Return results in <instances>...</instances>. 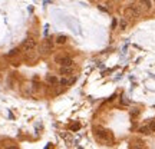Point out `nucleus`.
Wrapping results in <instances>:
<instances>
[{"label": "nucleus", "instance_id": "f257e3e1", "mask_svg": "<svg viewBox=\"0 0 155 149\" xmlns=\"http://www.w3.org/2000/svg\"><path fill=\"white\" fill-rule=\"evenodd\" d=\"M95 136H96V139L101 140V142H111V140H112V133H111L109 130H106V129H99V128H96V129H95Z\"/></svg>", "mask_w": 155, "mask_h": 149}, {"label": "nucleus", "instance_id": "f03ea898", "mask_svg": "<svg viewBox=\"0 0 155 149\" xmlns=\"http://www.w3.org/2000/svg\"><path fill=\"white\" fill-rule=\"evenodd\" d=\"M53 52V40L52 39H46L40 43V55L48 56Z\"/></svg>", "mask_w": 155, "mask_h": 149}, {"label": "nucleus", "instance_id": "7ed1b4c3", "mask_svg": "<svg viewBox=\"0 0 155 149\" xmlns=\"http://www.w3.org/2000/svg\"><path fill=\"white\" fill-rule=\"evenodd\" d=\"M35 47H36V40H35V39H32V37H29V39L23 40V43L20 45V49H22L23 52H26V53L33 52V50H35Z\"/></svg>", "mask_w": 155, "mask_h": 149}, {"label": "nucleus", "instance_id": "20e7f679", "mask_svg": "<svg viewBox=\"0 0 155 149\" xmlns=\"http://www.w3.org/2000/svg\"><path fill=\"white\" fill-rule=\"evenodd\" d=\"M141 9H139V6H131V7H128V9H125V16L126 17H139L141 16Z\"/></svg>", "mask_w": 155, "mask_h": 149}, {"label": "nucleus", "instance_id": "39448f33", "mask_svg": "<svg viewBox=\"0 0 155 149\" xmlns=\"http://www.w3.org/2000/svg\"><path fill=\"white\" fill-rule=\"evenodd\" d=\"M56 62L60 63V66H72L73 65V59L66 57V56H58L56 57Z\"/></svg>", "mask_w": 155, "mask_h": 149}, {"label": "nucleus", "instance_id": "423d86ee", "mask_svg": "<svg viewBox=\"0 0 155 149\" xmlns=\"http://www.w3.org/2000/svg\"><path fill=\"white\" fill-rule=\"evenodd\" d=\"M73 70H75V66L72 65V66H62L60 67V75H63V76H70L72 73H73Z\"/></svg>", "mask_w": 155, "mask_h": 149}, {"label": "nucleus", "instance_id": "0eeeda50", "mask_svg": "<svg viewBox=\"0 0 155 149\" xmlns=\"http://www.w3.org/2000/svg\"><path fill=\"white\" fill-rule=\"evenodd\" d=\"M139 6H142L145 10L151 9V0H139Z\"/></svg>", "mask_w": 155, "mask_h": 149}, {"label": "nucleus", "instance_id": "6e6552de", "mask_svg": "<svg viewBox=\"0 0 155 149\" xmlns=\"http://www.w3.org/2000/svg\"><path fill=\"white\" fill-rule=\"evenodd\" d=\"M66 40H68V37H66V36H59V37L56 39V43L63 45V43H66Z\"/></svg>", "mask_w": 155, "mask_h": 149}, {"label": "nucleus", "instance_id": "1a4fd4ad", "mask_svg": "<svg viewBox=\"0 0 155 149\" xmlns=\"http://www.w3.org/2000/svg\"><path fill=\"white\" fill-rule=\"evenodd\" d=\"M139 132H141V133H149V132H151V128H149V126H144V128L139 129Z\"/></svg>", "mask_w": 155, "mask_h": 149}, {"label": "nucleus", "instance_id": "9d476101", "mask_svg": "<svg viewBox=\"0 0 155 149\" xmlns=\"http://www.w3.org/2000/svg\"><path fill=\"white\" fill-rule=\"evenodd\" d=\"M48 80H49L50 83H56V82H58V79L53 78V76H48Z\"/></svg>", "mask_w": 155, "mask_h": 149}, {"label": "nucleus", "instance_id": "9b49d317", "mask_svg": "<svg viewBox=\"0 0 155 149\" xmlns=\"http://www.w3.org/2000/svg\"><path fill=\"white\" fill-rule=\"evenodd\" d=\"M149 128H151V130H155V122H154V120L149 123Z\"/></svg>", "mask_w": 155, "mask_h": 149}, {"label": "nucleus", "instance_id": "f8f14e48", "mask_svg": "<svg viewBox=\"0 0 155 149\" xmlns=\"http://www.w3.org/2000/svg\"><path fill=\"white\" fill-rule=\"evenodd\" d=\"M69 82H70V80H68V79H62V80H60V83H62V85H68Z\"/></svg>", "mask_w": 155, "mask_h": 149}, {"label": "nucleus", "instance_id": "ddd939ff", "mask_svg": "<svg viewBox=\"0 0 155 149\" xmlns=\"http://www.w3.org/2000/svg\"><path fill=\"white\" fill-rule=\"evenodd\" d=\"M121 27H122V29H125V27H126V22H123V20H122V22H121Z\"/></svg>", "mask_w": 155, "mask_h": 149}]
</instances>
